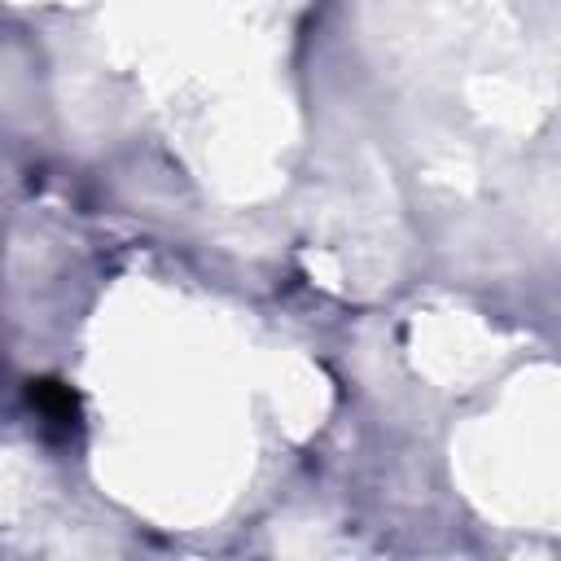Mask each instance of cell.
Here are the masks:
<instances>
[{
  "label": "cell",
  "instance_id": "cell-1",
  "mask_svg": "<svg viewBox=\"0 0 561 561\" xmlns=\"http://www.w3.org/2000/svg\"><path fill=\"white\" fill-rule=\"evenodd\" d=\"M26 399H31V408L48 421V425H75L79 421V394L66 386V381H57V377H39V381H31L26 386Z\"/></svg>",
  "mask_w": 561,
  "mask_h": 561
}]
</instances>
